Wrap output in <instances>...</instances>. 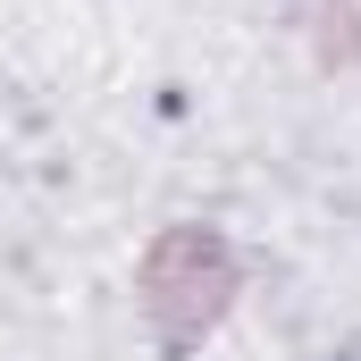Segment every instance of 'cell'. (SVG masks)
I'll return each mask as SVG.
<instances>
[{"mask_svg":"<svg viewBox=\"0 0 361 361\" xmlns=\"http://www.w3.org/2000/svg\"><path fill=\"white\" fill-rule=\"evenodd\" d=\"M235 294H244V261L202 219L160 227L152 252H143V269H135V302H143L160 353H193L202 336H219V319L235 311Z\"/></svg>","mask_w":361,"mask_h":361,"instance_id":"6da1fadb","label":"cell"},{"mask_svg":"<svg viewBox=\"0 0 361 361\" xmlns=\"http://www.w3.org/2000/svg\"><path fill=\"white\" fill-rule=\"evenodd\" d=\"M311 34L328 59H361V0H311Z\"/></svg>","mask_w":361,"mask_h":361,"instance_id":"7a4b0ae2","label":"cell"}]
</instances>
